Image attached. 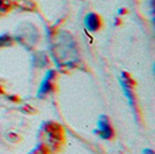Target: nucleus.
Masks as SVG:
<instances>
[{"label": "nucleus", "instance_id": "obj_1", "mask_svg": "<svg viewBox=\"0 0 155 154\" xmlns=\"http://www.w3.org/2000/svg\"><path fill=\"white\" fill-rule=\"evenodd\" d=\"M95 134H98L101 136V139H110L113 136V130L110 127L109 119H107L106 115H101L98 119V123H97V128H95Z\"/></svg>", "mask_w": 155, "mask_h": 154}, {"label": "nucleus", "instance_id": "obj_2", "mask_svg": "<svg viewBox=\"0 0 155 154\" xmlns=\"http://www.w3.org/2000/svg\"><path fill=\"white\" fill-rule=\"evenodd\" d=\"M118 81H120V86H121V90H123L124 95L127 97V100H128V104L129 106H131L132 109L135 108V101H134V94H132V87H131V79L127 76L125 72H123L120 75V78H118Z\"/></svg>", "mask_w": 155, "mask_h": 154}, {"label": "nucleus", "instance_id": "obj_3", "mask_svg": "<svg viewBox=\"0 0 155 154\" xmlns=\"http://www.w3.org/2000/svg\"><path fill=\"white\" fill-rule=\"evenodd\" d=\"M83 23H84V27L87 32L90 33H95L97 30L101 26V21H99V16L94 12H88L87 15L83 19Z\"/></svg>", "mask_w": 155, "mask_h": 154}, {"label": "nucleus", "instance_id": "obj_4", "mask_svg": "<svg viewBox=\"0 0 155 154\" xmlns=\"http://www.w3.org/2000/svg\"><path fill=\"white\" fill-rule=\"evenodd\" d=\"M53 75H54V71H53V70H49L48 72H46L45 78L42 79V82H41L40 87H38V92H37V95H38V97H41V95L46 94V93H48L49 90H51Z\"/></svg>", "mask_w": 155, "mask_h": 154}, {"label": "nucleus", "instance_id": "obj_5", "mask_svg": "<svg viewBox=\"0 0 155 154\" xmlns=\"http://www.w3.org/2000/svg\"><path fill=\"white\" fill-rule=\"evenodd\" d=\"M11 41H12V38H11L8 34H0V46L10 45Z\"/></svg>", "mask_w": 155, "mask_h": 154}, {"label": "nucleus", "instance_id": "obj_6", "mask_svg": "<svg viewBox=\"0 0 155 154\" xmlns=\"http://www.w3.org/2000/svg\"><path fill=\"white\" fill-rule=\"evenodd\" d=\"M142 154H154V153H153V150L151 149H146V150H143Z\"/></svg>", "mask_w": 155, "mask_h": 154}, {"label": "nucleus", "instance_id": "obj_7", "mask_svg": "<svg viewBox=\"0 0 155 154\" xmlns=\"http://www.w3.org/2000/svg\"><path fill=\"white\" fill-rule=\"evenodd\" d=\"M2 5H3V0H0V8H2Z\"/></svg>", "mask_w": 155, "mask_h": 154}]
</instances>
